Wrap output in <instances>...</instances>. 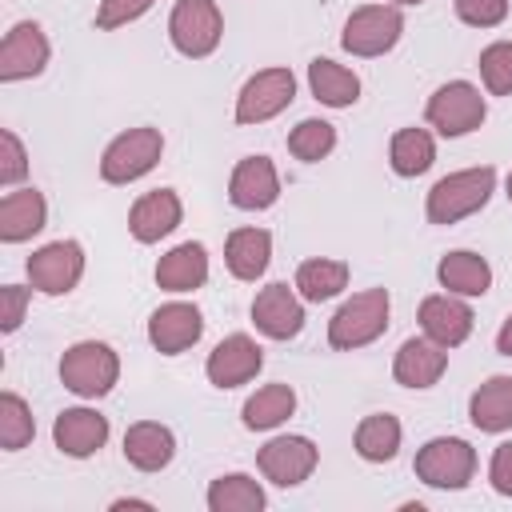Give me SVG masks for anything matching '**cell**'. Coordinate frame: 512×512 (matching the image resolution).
Returning <instances> with one entry per match:
<instances>
[{
  "label": "cell",
  "mask_w": 512,
  "mask_h": 512,
  "mask_svg": "<svg viewBox=\"0 0 512 512\" xmlns=\"http://www.w3.org/2000/svg\"><path fill=\"white\" fill-rule=\"evenodd\" d=\"M492 184H496V172L488 164L484 168H464V172H452V176L436 180L432 192H428V220L432 224H456V220L472 216L476 208L488 204Z\"/></svg>",
  "instance_id": "obj_1"
},
{
  "label": "cell",
  "mask_w": 512,
  "mask_h": 512,
  "mask_svg": "<svg viewBox=\"0 0 512 512\" xmlns=\"http://www.w3.org/2000/svg\"><path fill=\"white\" fill-rule=\"evenodd\" d=\"M384 328H388V292L368 288L328 320V340L332 348H360V344H372Z\"/></svg>",
  "instance_id": "obj_2"
},
{
  "label": "cell",
  "mask_w": 512,
  "mask_h": 512,
  "mask_svg": "<svg viewBox=\"0 0 512 512\" xmlns=\"http://www.w3.org/2000/svg\"><path fill=\"white\" fill-rule=\"evenodd\" d=\"M116 376H120V360L100 340H80L60 360V380L76 396H104L116 384Z\"/></svg>",
  "instance_id": "obj_3"
},
{
  "label": "cell",
  "mask_w": 512,
  "mask_h": 512,
  "mask_svg": "<svg viewBox=\"0 0 512 512\" xmlns=\"http://www.w3.org/2000/svg\"><path fill=\"white\" fill-rule=\"evenodd\" d=\"M160 152H164V140H160L156 128H132V132H124V136H116V140L108 144V152H104V160H100V176H104L108 184L140 180L144 172L156 168Z\"/></svg>",
  "instance_id": "obj_4"
},
{
  "label": "cell",
  "mask_w": 512,
  "mask_h": 512,
  "mask_svg": "<svg viewBox=\"0 0 512 512\" xmlns=\"http://www.w3.org/2000/svg\"><path fill=\"white\" fill-rule=\"evenodd\" d=\"M476 472V452L472 444L456 440V436H440V440H428L420 452H416V476L432 488H464Z\"/></svg>",
  "instance_id": "obj_5"
},
{
  "label": "cell",
  "mask_w": 512,
  "mask_h": 512,
  "mask_svg": "<svg viewBox=\"0 0 512 512\" xmlns=\"http://www.w3.org/2000/svg\"><path fill=\"white\" fill-rule=\"evenodd\" d=\"M168 32H172V44L184 56H208L220 44L224 20H220V8L212 0H180L172 8Z\"/></svg>",
  "instance_id": "obj_6"
},
{
  "label": "cell",
  "mask_w": 512,
  "mask_h": 512,
  "mask_svg": "<svg viewBox=\"0 0 512 512\" xmlns=\"http://www.w3.org/2000/svg\"><path fill=\"white\" fill-rule=\"evenodd\" d=\"M296 96V80L288 68H264L256 72L244 88H240V100H236V120L240 124H260V120H272L276 112H284Z\"/></svg>",
  "instance_id": "obj_7"
},
{
  "label": "cell",
  "mask_w": 512,
  "mask_h": 512,
  "mask_svg": "<svg viewBox=\"0 0 512 512\" xmlns=\"http://www.w3.org/2000/svg\"><path fill=\"white\" fill-rule=\"evenodd\" d=\"M400 28H404V20H400L396 8L368 4V8H356V12L348 16L340 40H344V48H348L352 56H380V52H388V48L400 40Z\"/></svg>",
  "instance_id": "obj_8"
},
{
  "label": "cell",
  "mask_w": 512,
  "mask_h": 512,
  "mask_svg": "<svg viewBox=\"0 0 512 512\" xmlns=\"http://www.w3.org/2000/svg\"><path fill=\"white\" fill-rule=\"evenodd\" d=\"M480 120H484V96L464 80L436 88V96L428 100V124L440 128L444 136H464L480 128Z\"/></svg>",
  "instance_id": "obj_9"
},
{
  "label": "cell",
  "mask_w": 512,
  "mask_h": 512,
  "mask_svg": "<svg viewBox=\"0 0 512 512\" xmlns=\"http://www.w3.org/2000/svg\"><path fill=\"white\" fill-rule=\"evenodd\" d=\"M80 272H84V252H80L76 240H52L40 252H32V260H28L32 288L48 292V296H60V292L76 288Z\"/></svg>",
  "instance_id": "obj_10"
},
{
  "label": "cell",
  "mask_w": 512,
  "mask_h": 512,
  "mask_svg": "<svg viewBox=\"0 0 512 512\" xmlns=\"http://www.w3.org/2000/svg\"><path fill=\"white\" fill-rule=\"evenodd\" d=\"M260 472L280 484V488H292L300 480H308V472L316 468V444L304 440V436H276L260 448Z\"/></svg>",
  "instance_id": "obj_11"
},
{
  "label": "cell",
  "mask_w": 512,
  "mask_h": 512,
  "mask_svg": "<svg viewBox=\"0 0 512 512\" xmlns=\"http://www.w3.org/2000/svg\"><path fill=\"white\" fill-rule=\"evenodd\" d=\"M44 64H48V40H44L40 24H32V20L16 24L0 44V80L36 76Z\"/></svg>",
  "instance_id": "obj_12"
},
{
  "label": "cell",
  "mask_w": 512,
  "mask_h": 512,
  "mask_svg": "<svg viewBox=\"0 0 512 512\" xmlns=\"http://www.w3.org/2000/svg\"><path fill=\"white\" fill-rule=\"evenodd\" d=\"M260 364H264L260 344L248 340L244 332H236V336H228V340H220L212 348V356H208V380L216 388H236V384L252 380L260 372Z\"/></svg>",
  "instance_id": "obj_13"
},
{
  "label": "cell",
  "mask_w": 512,
  "mask_h": 512,
  "mask_svg": "<svg viewBox=\"0 0 512 512\" xmlns=\"http://www.w3.org/2000/svg\"><path fill=\"white\" fill-rule=\"evenodd\" d=\"M252 320H256V328H260L264 336L288 340V336H296V332L304 328V308H300V300L292 296L288 284H268V288H260V296L252 300Z\"/></svg>",
  "instance_id": "obj_14"
},
{
  "label": "cell",
  "mask_w": 512,
  "mask_h": 512,
  "mask_svg": "<svg viewBox=\"0 0 512 512\" xmlns=\"http://www.w3.org/2000/svg\"><path fill=\"white\" fill-rule=\"evenodd\" d=\"M228 196H232L236 208H248V212L268 208V204L280 196V180H276L272 160H268V156H248V160H240L236 172H232V180H228Z\"/></svg>",
  "instance_id": "obj_15"
},
{
  "label": "cell",
  "mask_w": 512,
  "mask_h": 512,
  "mask_svg": "<svg viewBox=\"0 0 512 512\" xmlns=\"http://www.w3.org/2000/svg\"><path fill=\"white\" fill-rule=\"evenodd\" d=\"M200 332H204V320H200V312H196L192 304H164V308H156L152 320H148V340H152L164 356L184 352L188 344L200 340Z\"/></svg>",
  "instance_id": "obj_16"
},
{
  "label": "cell",
  "mask_w": 512,
  "mask_h": 512,
  "mask_svg": "<svg viewBox=\"0 0 512 512\" xmlns=\"http://www.w3.org/2000/svg\"><path fill=\"white\" fill-rule=\"evenodd\" d=\"M420 328L440 348H456L472 332V308L460 304V300H452V296H428L420 304Z\"/></svg>",
  "instance_id": "obj_17"
},
{
  "label": "cell",
  "mask_w": 512,
  "mask_h": 512,
  "mask_svg": "<svg viewBox=\"0 0 512 512\" xmlns=\"http://www.w3.org/2000/svg\"><path fill=\"white\" fill-rule=\"evenodd\" d=\"M176 224H180V200H176V192H168V188L144 192V196L132 204V212H128V228H132V236H136L140 244H152V240L168 236Z\"/></svg>",
  "instance_id": "obj_18"
},
{
  "label": "cell",
  "mask_w": 512,
  "mask_h": 512,
  "mask_svg": "<svg viewBox=\"0 0 512 512\" xmlns=\"http://www.w3.org/2000/svg\"><path fill=\"white\" fill-rule=\"evenodd\" d=\"M444 368H448V352L436 340H404L392 364L404 388H432L444 376Z\"/></svg>",
  "instance_id": "obj_19"
},
{
  "label": "cell",
  "mask_w": 512,
  "mask_h": 512,
  "mask_svg": "<svg viewBox=\"0 0 512 512\" xmlns=\"http://www.w3.org/2000/svg\"><path fill=\"white\" fill-rule=\"evenodd\" d=\"M52 436H56V448L64 456H92L108 440V420L92 408H68L56 416Z\"/></svg>",
  "instance_id": "obj_20"
},
{
  "label": "cell",
  "mask_w": 512,
  "mask_h": 512,
  "mask_svg": "<svg viewBox=\"0 0 512 512\" xmlns=\"http://www.w3.org/2000/svg\"><path fill=\"white\" fill-rule=\"evenodd\" d=\"M176 452V440L164 424H152V420H140L124 432V456L132 468L140 472H160Z\"/></svg>",
  "instance_id": "obj_21"
},
{
  "label": "cell",
  "mask_w": 512,
  "mask_h": 512,
  "mask_svg": "<svg viewBox=\"0 0 512 512\" xmlns=\"http://www.w3.org/2000/svg\"><path fill=\"white\" fill-rule=\"evenodd\" d=\"M204 276H208V256H204V248L200 244H176L168 256H160V264H156V284L160 288H168V292H192V288H200L204 284Z\"/></svg>",
  "instance_id": "obj_22"
},
{
  "label": "cell",
  "mask_w": 512,
  "mask_h": 512,
  "mask_svg": "<svg viewBox=\"0 0 512 512\" xmlns=\"http://www.w3.org/2000/svg\"><path fill=\"white\" fill-rule=\"evenodd\" d=\"M468 416L480 432H504L512 428V376H492L472 392Z\"/></svg>",
  "instance_id": "obj_23"
},
{
  "label": "cell",
  "mask_w": 512,
  "mask_h": 512,
  "mask_svg": "<svg viewBox=\"0 0 512 512\" xmlns=\"http://www.w3.org/2000/svg\"><path fill=\"white\" fill-rule=\"evenodd\" d=\"M40 228H44V196L36 188H20L0 200V240L16 244Z\"/></svg>",
  "instance_id": "obj_24"
},
{
  "label": "cell",
  "mask_w": 512,
  "mask_h": 512,
  "mask_svg": "<svg viewBox=\"0 0 512 512\" xmlns=\"http://www.w3.org/2000/svg\"><path fill=\"white\" fill-rule=\"evenodd\" d=\"M268 256H272V236L264 228H236L224 244V260L236 280H256L268 268Z\"/></svg>",
  "instance_id": "obj_25"
},
{
  "label": "cell",
  "mask_w": 512,
  "mask_h": 512,
  "mask_svg": "<svg viewBox=\"0 0 512 512\" xmlns=\"http://www.w3.org/2000/svg\"><path fill=\"white\" fill-rule=\"evenodd\" d=\"M436 276H440V284L448 292H460V296H484L488 284H492V268L476 252H448L440 260Z\"/></svg>",
  "instance_id": "obj_26"
},
{
  "label": "cell",
  "mask_w": 512,
  "mask_h": 512,
  "mask_svg": "<svg viewBox=\"0 0 512 512\" xmlns=\"http://www.w3.org/2000/svg\"><path fill=\"white\" fill-rule=\"evenodd\" d=\"M308 84H312V96L328 108H348L360 96V80L348 68H340L336 60H312L308 64Z\"/></svg>",
  "instance_id": "obj_27"
},
{
  "label": "cell",
  "mask_w": 512,
  "mask_h": 512,
  "mask_svg": "<svg viewBox=\"0 0 512 512\" xmlns=\"http://www.w3.org/2000/svg\"><path fill=\"white\" fill-rule=\"evenodd\" d=\"M396 448H400V424H396V416L372 412V416L360 420V428H356V452L364 460L384 464V460L396 456Z\"/></svg>",
  "instance_id": "obj_28"
},
{
  "label": "cell",
  "mask_w": 512,
  "mask_h": 512,
  "mask_svg": "<svg viewBox=\"0 0 512 512\" xmlns=\"http://www.w3.org/2000/svg\"><path fill=\"white\" fill-rule=\"evenodd\" d=\"M208 508H212V512H260V508H264V492H260V484H256L252 476L232 472V476L212 480V488H208Z\"/></svg>",
  "instance_id": "obj_29"
},
{
  "label": "cell",
  "mask_w": 512,
  "mask_h": 512,
  "mask_svg": "<svg viewBox=\"0 0 512 512\" xmlns=\"http://www.w3.org/2000/svg\"><path fill=\"white\" fill-rule=\"evenodd\" d=\"M388 156H392V168H396L400 176H420V172L432 168L436 144H432V136H428L424 128H400V132L392 136Z\"/></svg>",
  "instance_id": "obj_30"
},
{
  "label": "cell",
  "mask_w": 512,
  "mask_h": 512,
  "mask_svg": "<svg viewBox=\"0 0 512 512\" xmlns=\"http://www.w3.org/2000/svg\"><path fill=\"white\" fill-rule=\"evenodd\" d=\"M348 284V264L344 260H304L296 268V288L304 300H328Z\"/></svg>",
  "instance_id": "obj_31"
},
{
  "label": "cell",
  "mask_w": 512,
  "mask_h": 512,
  "mask_svg": "<svg viewBox=\"0 0 512 512\" xmlns=\"http://www.w3.org/2000/svg\"><path fill=\"white\" fill-rule=\"evenodd\" d=\"M296 408V392L288 384H264L256 396H248L244 404V424L248 428H276L280 420H288Z\"/></svg>",
  "instance_id": "obj_32"
},
{
  "label": "cell",
  "mask_w": 512,
  "mask_h": 512,
  "mask_svg": "<svg viewBox=\"0 0 512 512\" xmlns=\"http://www.w3.org/2000/svg\"><path fill=\"white\" fill-rule=\"evenodd\" d=\"M336 144V128L328 120H300L292 132H288V152L296 160H324Z\"/></svg>",
  "instance_id": "obj_33"
},
{
  "label": "cell",
  "mask_w": 512,
  "mask_h": 512,
  "mask_svg": "<svg viewBox=\"0 0 512 512\" xmlns=\"http://www.w3.org/2000/svg\"><path fill=\"white\" fill-rule=\"evenodd\" d=\"M32 432H36V424H32L28 404L16 392H4L0 396V444L8 452H16V448H24L32 440Z\"/></svg>",
  "instance_id": "obj_34"
},
{
  "label": "cell",
  "mask_w": 512,
  "mask_h": 512,
  "mask_svg": "<svg viewBox=\"0 0 512 512\" xmlns=\"http://www.w3.org/2000/svg\"><path fill=\"white\" fill-rule=\"evenodd\" d=\"M480 76H484L488 92H496V96H508L512 92V44L508 40L488 44L480 52Z\"/></svg>",
  "instance_id": "obj_35"
},
{
  "label": "cell",
  "mask_w": 512,
  "mask_h": 512,
  "mask_svg": "<svg viewBox=\"0 0 512 512\" xmlns=\"http://www.w3.org/2000/svg\"><path fill=\"white\" fill-rule=\"evenodd\" d=\"M456 16L472 28H492L508 16V0H456Z\"/></svg>",
  "instance_id": "obj_36"
},
{
  "label": "cell",
  "mask_w": 512,
  "mask_h": 512,
  "mask_svg": "<svg viewBox=\"0 0 512 512\" xmlns=\"http://www.w3.org/2000/svg\"><path fill=\"white\" fill-rule=\"evenodd\" d=\"M24 172H28L24 144L16 140V132H0V184H16Z\"/></svg>",
  "instance_id": "obj_37"
},
{
  "label": "cell",
  "mask_w": 512,
  "mask_h": 512,
  "mask_svg": "<svg viewBox=\"0 0 512 512\" xmlns=\"http://www.w3.org/2000/svg\"><path fill=\"white\" fill-rule=\"evenodd\" d=\"M152 8V0H104L96 12V28H120L136 16H144Z\"/></svg>",
  "instance_id": "obj_38"
},
{
  "label": "cell",
  "mask_w": 512,
  "mask_h": 512,
  "mask_svg": "<svg viewBox=\"0 0 512 512\" xmlns=\"http://www.w3.org/2000/svg\"><path fill=\"white\" fill-rule=\"evenodd\" d=\"M24 304H28V288H20V284H4L0 288V328L4 332H16L20 328Z\"/></svg>",
  "instance_id": "obj_39"
},
{
  "label": "cell",
  "mask_w": 512,
  "mask_h": 512,
  "mask_svg": "<svg viewBox=\"0 0 512 512\" xmlns=\"http://www.w3.org/2000/svg\"><path fill=\"white\" fill-rule=\"evenodd\" d=\"M492 488L500 492V496H512V440L508 444H500L496 448V456H492Z\"/></svg>",
  "instance_id": "obj_40"
},
{
  "label": "cell",
  "mask_w": 512,
  "mask_h": 512,
  "mask_svg": "<svg viewBox=\"0 0 512 512\" xmlns=\"http://www.w3.org/2000/svg\"><path fill=\"white\" fill-rule=\"evenodd\" d=\"M496 352L500 356H512V316L500 324V332H496Z\"/></svg>",
  "instance_id": "obj_41"
},
{
  "label": "cell",
  "mask_w": 512,
  "mask_h": 512,
  "mask_svg": "<svg viewBox=\"0 0 512 512\" xmlns=\"http://www.w3.org/2000/svg\"><path fill=\"white\" fill-rule=\"evenodd\" d=\"M112 508H148V504H144V500H116Z\"/></svg>",
  "instance_id": "obj_42"
},
{
  "label": "cell",
  "mask_w": 512,
  "mask_h": 512,
  "mask_svg": "<svg viewBox=\"0 0 512 512\" xmlns=\"http://www.w3.org/2000/svg\"><path fill=\"white\" fill-rule=\"evenodd\" d=\"M508 200H512V176H508Z\"/></svg>",
  "instance_id": "obj_43"
},
{
  "label": "cell",
  "mask_w": 512,
  "mask_h": 512,
  "mask_svg": "<svg viewBox=\"0 0 512 512\" xmlns=\"http://www.w3.org/2000/svg\"><path fill=\"white\" fill-rule=\"evenodd\" d=\"M400 4H420V0H400Z\"/></svg>",
  "instance_id": "obj_44"
}]
</instances>
